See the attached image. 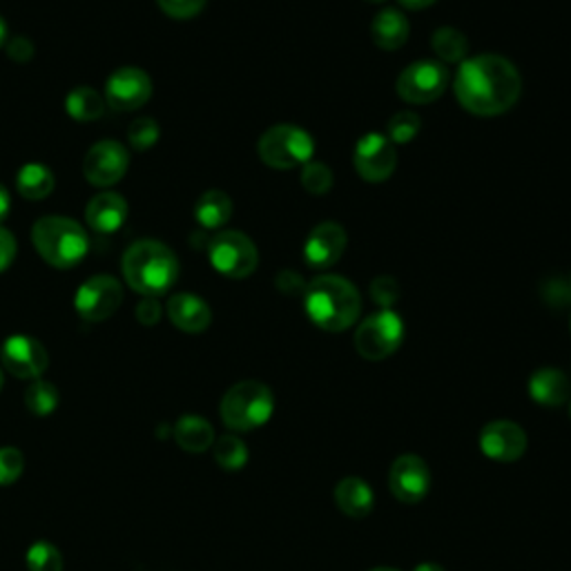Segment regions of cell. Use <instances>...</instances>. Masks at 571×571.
Returning a JSON list of instances; mask_svg holds the SVG:
<instances>
[{
	"instance_id": "cell-1",
	"label": "cell",
	"mask_w": 571,
	"mask_h": 571,
	"mask_svg": "<svg viewBox=\"0 0 571 571\" xmlns=\"http://www.w3.org/2000/svg\"><path fill=\"white\" fill-rule=\"evenodd\" d=\"M453 90L466 112L475 117H498L518 103L523 78L509 58L480 54L460 63Z\"/></svg>"
},
{
	"instance_id": "cell-2",
	"label": "cell",
	"mask_w": 571,
	"mask_h": 571,
	"mask_svg": "<svg viewBox=\"0 0 571 571\" xmlns=\"http://www.w3.org/2000/svg\"><path fill=\"white\" fill-rule=\"evenodd\" d=\"M304 308L317 329L342 333L358 321L362 312V297L349 279L340 275H321L306 284Z\"/></svg>"
},
{
	"instance_id": "cell-3",
	"label": "cell",
	"mask_w": 571,
	"mask_h": 571,
	"mask_svg": "<svg viewBox=\"0 0 571 571\" xmlns=\"http://www.w3.org/2000/svg\"><path fill=\"white\" fill-rule=\"evenodd\" d=\"M128 286L143 297L166 295L179 279V260L154 239H141L125 251L121 262Z\"/></svg>"
},
{
	"instance_id": "cell-4",
	"label": "cell",
	"mask_w": 571,
	"mask_h": 571,
	"mask_svg": "<svg viewBox=\"0 0 571 571\" xmlns=\"http://www.w3.org/2000/svg\"><path fill=\"white\" fill-rule=\"evenodd\" d=\"M36 253L54 268H74L86 260L90 239L84 226L67 217H43L32 228Z\"/></svg>"
},
{
	"instance_id": "cell-5",
	"label": "cell",
	"mask_w": 571,
	"mask_h": 571,
	"mask_svg": "<svg viewBox=\"0 0 571 571\" xmlns=\"http://www.w3.org/2000/svg\"><path fill=\"white\" fill-rule=\"evenodd\" d=\"M275 409L273 391L257 380L239 382L221 399V420L232 431H253L266 425Z\"/></svg>"
},
{
	"instance_id": "cell-6",
	"label": "cell",
	"mask_w": 571,
	"mask_h": 571,
	"mask_svg": "<svg viewBox=\"0 0 571 571\" xmlns=\"http://www.w3.org/2000/svg\"><path fill=\"white\" fill-rule=\"evenodd\" d=\"M260 158L273 171L304 168L312 158L315 141L297 125H275L266 130L257 143Z\"/></svg>"
},
{
	"instance_id": "cell-7",
	"label": "cell",
	"mask_w": 571,
	"mask_h": 571,
	"mask_svg": "<svg viewBox=\"0 0 571 571\" xmlns=\"http://www.w3.org/2000/svg\"><path fill=\"white\" fill-rule=\"evenodd\" d=\"M212 268L228 279H246L260 266V253L251 237L239 230H223L215 234L208 246Z\"/></svg>"
},
{
	"instance_id": "cell-8",
	"label": "cell",
	"mask_w": 571,
	"mask_h": 571,
	"mask_svg": "<svg viewBox=\"0 0 571 571\" xmlns=\"http://www.w3.org/2000/svg\"><path fill=\"white\" fill-rule=\"evenodd\" d=\"M404 342V321L391 310L382 308L369 315L355 331V349L369 362L391 358Z\"/></svg>"
},
{
	"instance_id": "cell-9",
	"label": "cell",
	"mask_w": 571,
	"mask_h": 571,
	"mask_svg": "<svg viewBox=\"0 0 571 571\" xmlns=\"http://www.w3.org/2000/svg\"><path fill=\"white\" fill-rule=\"evenodd\" d=\"M451 84V74L444 63L438 61H416L406 65L397 76V95L402 101L414 106H429L438 101Z\"/></svg>"
},
{
	"instance_id": "cell-10",
	"label": "cell",
	"mask_w": 571,
	"mask_h": 571,
	"mask_svg": "<svg viewBox=\"0 0 571 571\" xmlns=\"http://www.w3.org/2000/svg\"><path fill=\"white\" fill-rule=\"evenodd\" d=\"M123 301V286L110 275H95L80 284L74 297L76 312L86 321H103L112 317Z\"/></svg>"
},
{
	"instance_id": "cell-11",
	"label": "cell",
	"mask_w": 571,
	"mask_h": 571,
	"mask_svg": "<svg viewBox=\"0 0 571 571\" xmlns=\"http://www.w3.org/2000/svg\"><path fill=\"white\" fill-rule=\"evenodd\" d=\"M353 163L358 175L364 182L371 184L386 182L397 166L395 143L382 132H369L358 141Z\"/></svg>"
},
{
	"instance_id": "cell-12",
	"label": "cell",
	"mask_w": 571,
	"mask_h": 571,
	"mask_svg": "<svg viewBox=\"0 0 571 571\" xmlns=\"http://www.w3.org/2000/svg\"><path fill=\"white\" fill-rule=\"evenodd\" d=\"M388 486L399 503H422L431 488V471L420 455H399L391 464Z\"/></svg>"
},
{
	"instance_id": "cell-13",
	"label": "cell",
	"mask_w": 571,
	"mask_h": 571,
	"mask_svg": "<svg viewBox=\"0 0 571 571\" xmlns=\"http://www.w3.org/2000/svg\"><path fill=\"white\" fill-rule=\"evenodd\" d=\"M152 97V80L139 67L117 69L106 84V103L117 112H134Z\"/></svg>"
},
{
	"instance_id": "cell-14",
	"label": "cell",
	"mask_w": 571,
	"mask_h": 571,
	"mask_svg": "<svg viewBox=\"0 0 571 571\" xmlns=\"http://www.w3.org/2000/svg\"><path fill=\"white\" fill-rule=\"evenodd\" d=\"M130 166L128 150L117 141H101L90 147L84 161V175L92 186L110 188L119 184Z\"/></svg>"
},
{
	"instance_id": "cell-15",
	"label": "cell",
	"mask_w": 571,
	"mask_h": 571,
	"mask_svg": "<svg viewBox=\"0 0 571 571\" xmlns=\"http://www.w3.org/2000/svg\"><path fill=\"white\" fill-rule=\"evenodd\" d=\"M0 362L21 380H39L50 364L45 347L28 336H12L0 349Z\"/></svg>"
},
{
	"instance_id": "cell-16",
	"label": "cell",
	"mask_w": 571,
	"mask_h": 571,
	"mask_svg": "<svg viewBox=\"0 0 571 571\" xmlns=\"http://www.w3.org/2000/svg\"><path fill=\"white\" fill-rule=\"evenodd\" d=\"M347 230L338 221H323L312 228L304 243V260L310 268H331L347 251Z\"/></svg>"
},
{
	"instance_id": "cell-17",
	"label": "cell",
	"mask_w": 571,
	"mask_h": 571,
	"mask_svg": "<svg viewBox=\"0 0 571 571\" xmlns=\"http://www.w3.org/2000/svg\"><path fill=\"white\" fill-rule=\"evenodd\" d=\"M480 449L496 462H516L527 451V433L509 420L488 422L480 431Z\"/></svg>"
},
{
	"instance_id": "cell-18",
	"label": "cell",
	"mask_w": 571,
	"mask_h": 571,
	"mask_svg": "<svg viewBox=\"0 0 571 571\" xmlns=\"http://www.w3.org/2000/svg\"><path fill=\"white\" fill-rule=\"evenodd\" d=\"M168 317L184 333H204L212 321L210 306L193 293L173 295L168 301Z\"/></svg>"
},
{
	"instance_id": "cell-19",
	"label": "cell",
	"mask_w": 571,
	"mask_h": 571,
	"mask_svg": "<svg viewBox=\"0 0 571 571\" xmlns=\"http://www.w3.org/2000/svg\"><path fill=\"white\" fill-rule=\"evenodd\" d=\"M128 219V201L117 193H101L90 199L86 208L88 226L99 234H112L121 230Z\"/></svg>"
},
{
	"instance_id": "cell-20",
	"label": "cell",
	"mask_w": 571,
	"mask_h": 571,
	"mask_svg": "<svg viewBox=\"0 0 571 571\" xmlns=\"http://www.w3.org/2000/svg\"><path fill=\"white\" fill-rule=\"evenodd\" d=\"M336 503L344 516L362 520L373 512L375 496L362 477H344L336 486Z\"/></svg>"
},
{
	"instance_id": "cell-21",
	"label": "cell",
	"mask_w": 571,
	"mask_h": 571,
	"mask_svg": "<svg viewBox=\"0 0 571 571\" xmlns=\"http://www.w3.org/2000/svg\"><path fill=\"white\" fill-rule=\"evenodd\" d=\"M371 36L380 50L395 52L409 41V21L399 10H382L371 23Z\"/></svg>"
},
{
	"instance_id": "cell-22",
	"label": "cell",
	"mask_w": 571,
	"mask_h": 571,
	"mask_svg": "<svg viewBox=\"0 0 571 571\" xmlns=\"http://www.w3.org/2000/svg\"><path fill=\"white\" fill-rule=\"evenodd\" d=\"M529 393L538 404L556 409L569 399V380L558 369H540L529 377Z\"/></svg>"
},
{
	"instance_id": "cell-23",
	"label": "cell",
	"mask_w": 571,
	"mask_h": 571,
	"mask_svg": "<svg viewBox=\"0 0 571 571\" xmlns=\"http://www.w3.org/2000/svg\"><path fill=\"white\" fill-rule=\"evenodd\" d=\"M175 440L184 451L190 453H204L215 444V429L208 420L199 416H184L175 429Z\"/></svg>"
},
{
	"instance_id": "cell-24",
	"label": "cell",
	"mask_w": 571,
	"mask_h": 571,
	"mask_svg": "<svg viewBox=\"0 0 571 571\" xmlns=\"http://www.w3.org/2000/svg\"><path fill=\"white\" fill-rule=\"evenodd\" d=\"M54 186L56 177L47 166H43V163H25L17 175V188L30 201H41L50 197Z\"/></svg>"
},
{
	"instance_id": "cell-25",
	"label": "cell",
	"mask_w": 571,
	"mask_h": 571,
	"mask_svg": "<svg viewBox=\"0 0 571 571\" xmlns=\"http://www.w3.org/2000/svg\"><path fill=\"white\" fill-rule=\"evenodd\" d=\"M232 217V201L223 190H208L195 206V219L206 230L223 228Z\"/></svg>"
},
{
	"instance_id": "cell-26",
	"label": "cell",
	"mask_w": 571,
	"mask_h": 571,
	"mask_svg": "<svg viewBox=\"0 0 571 571\" xmlns=\"http://www.w3.org/2000/svg\"><path fill=\"white\" fill-rule=\"evenodd\" d=\"M106 99L92 88H76L65 99V110L74 121L90 123L99 121L106 112Z\"/></svg>"
},
{
	"instance_id": "cell-27",
	"label": "cell",
	"mask_w": 571,
	"mask_h": 571,
	"mask_svg": "<svg viewBox=\"0 0 571 571\" xmlns=\"http://www.w3.org/2000/svg\"><path fill=\"white\" fill-rule=\"evenodd\" d=\"M433 52L442 63H462L466 61L469 41L458 28H440L431 36Z\"/></svg>"
},
{
	"instance_id": "cell-28",
	"label": "cell",
	"mask_w": 571,
	"mask_h": 571,
	"mask_svg": "<svg viewBox=\"0 0 571 571\" xmlns=\"http://www.w3.org/2000/svg\"><path fill=\"white\" fill-rule=\"evenodd\" d=\"M215 460L226 471H239L249 462V449L237 436H221L215 444Z\"/></svg>"
},
{
	"instance_id": "cell-29",
	"label": "cell",
	"mask_w": 571,
	"mask_h": 571,
	"mask_svg": "<svg viewBox=\"0 0 571 571\" xmlns=\"http://www.w3.org/2000/svg\"><path fill=\"white\" fill-rule=\"evenodd\" d=\"M25 404L28 409L34 414V416H50L56 411L58 406V391L54 384L50 382H43V380H34L30 384V388L25 391Z\"/></svg>"
},
{
	"instance_id": "cell-30",
	"label": "cell",
	"mask_w": 571,
	"mask_h": 571,
	"mask_svg": "<svg viewBox=\"0 0 571 571\" xmlns=\"http://www.w3.org/2000/svg\"><path fill=\"white\" fill-rule=\"evenodd\" d=\"M422 121L416 112H397L386 123V136L393 143H409L418 136Z\"/></svg>"
},
{
	"instance_id": "cell-31",
	"label": "cell",
	"mask_w": 571,
	"mask_h": 571,
	"mask_svg": "<svg viewBox=\"0 0 571 571\" xmlns=\"http://www.w3.org/2000/svg\"><path fill=\"white\" fill-rule=\"evenodd\" d=\"M28 569L30 571H63V556L58 547L52 542H36L28 551Z\"/></svg>"
},
{
	"instance_id": "cell-32",
	"label": "cell",
	"mask_w": 571,
	"mask_h": 571,
	"mask_svg": "<svg viewBox=\"0 0 571 571\" xmlns=\"http://www.w3.org/2000/svg\"><path fill=\"white\" fill-rule=\"evenodd\" d=\"M301 186L310 195H326L333 188V173L319 161H308L301 168Z\"/></svg>"
},
{
	"instance_id": "cell-33",
	"label": "cell",
	"mask_w": 571,
	"mask_h": 571,
	"mask_svg": "<svg viewBox=\"0 0 571 571\" xmlns=\"http://www.w3.org/2000/svg\"><path fill=\"white\" fill-rule=\"evenodd\" d=\"M158 134H161L158 123L154 119H150V117H141V119H134L130 123L128 141H130V145L134 150L145 152V150H150L158 141Z\"/></svg>"
},
{
	"instance_id": "cell-34",
	"label": "cell",
	"mask_w": 571,
	"mask_h": 571,
	"mask_svg": "<svg viewBox=\"0 0 571 571\" xmlns=\"http://www.w3.org/2000/svg\"><path fill=\"white\" fill-rule=\"evenodd\" d=\"M23 466H25V458L19 449L14 447L0 449V484L3 486L14 484L21 477Z\"/></svg>"
},
{
	"instance_id": "cell-35",
	"label": "cell",
	"mask_w": 571,
	"mask_h": 571,
	"mask_svg": "<svg viewBox=\"0 0 571 571\" xmlns=\"http://www.w3.org/2000/svg\"><path fill=\"white\" fill-rule=\"evenodd\" d=\"M156 3L163 14L182 21L197 17L206 8V0H156Z\"/></svg>"
},
{
	"instance_id": "cell-36",
	"label": "cell",
	"mask_w": 571,
	"mask_h": 571,
	"mask_svg": "<svg viewBox=\"0 0 571 571\" xmlns=\"http://www.w3.org/2000/svg\"><path fill=\"white\" fill-rule=\"evenodd\" d=\"M371 297L382 308H391L399 299V284L391 275H380L371 284Z\"/></svg>"
},
{
	"instance_id": "cell-37",
	"label": "cell",
	"mask_w": 571,
	"mask_h": 571,
	"mask_svg": "<svg viewBox=\"0 0 571 571\" xmlns=\"http://www.w3.org/2000/svg\"><path fill=\"white\" fill-rule=\"evenodd\" d=\"M17 260V239L10 230L0 226V273H6Z\"/></svg>"
},
{
	"instance_id": "cell-38",
	"label": "cell",
	"mask_w": 571,
	"mask_h": 571,
	"mask_svg": "<svg viewBox=\"0 0 571 571\" xmlns=\"http://www.w3.org/2000/svg\"><path fill=\"white\" fill-rule=\"evenodd\" d=\"M163 315V308L156 297H143L136 306V319L145 326H154Z\"/></svg>"
},
{
	"instance_id": "cell-39",
	"label": "cell",
	"mask_w": 571,
	"mask_h": 571,
	"mask_svg": "<svg viewBox=\"0 0 571 571\" xmlns=\"http://www.w3.org/2000/svg\"><path fill=\"white\" fill-rule=\"evenodd\" d=\"M8 56L14 61V63H30L32 56H34V45L32 41L28 39H14L10 45H8Z\"/></svg>"
},
{
	"instance_id": "cell-40",
	"label": "cell",
	"mask_w": 571,
	"mask_h": 571,
	"mask_svg": "<svg viewBox=\"0 0 571 571\" xmlns=\"http://www.w3.org/2000/svg\"><path fill=\"white\" fill-rule=\"evenodd\" d=\"M10 208H12V197L8 193V188L0 184V223H3L10 215Z\"/></svg>"
},
{
	"instance_id": "cell-41",
	"label": "cell",
	"mask_w": 571,
	"mask_h": 571,
	"mask_svg": "<svg viewBox=\"0 0 571 571\" xmlns=\"http://www.w3.org/2000/svg\"><path fill=\"white\" fill-rule=\"evenodd\" d=\"M433 3H436V0H399V6H402V8L414 10V12H418V10H427V8H431Z\"/></svg>"
},
{
	"instance_id": "cell-42",
	"label": "cell",
	"mask_w": 571,
	"mask_h": 571,
	"mask_svg": "<svg viewBox=\"0 0 571 571\" xmlns=\"http://www.w3.org/2000/svg\"><path fill=\"white\" fill-rule=\"evenodd\" d=\"M414 571H444V567L438 564V562H422Z\"/></svg>"
},
{
	"instance_id": "cell-43",
	"label": "cell",
	"mask_w": 571,
	"mask_h": 571,
	"mask_svg": "<svg viewBox=\"0 0 571 571\" xmlns=\"http://www.w3.org/2000/svg\"><path fill=\"white\" fill-rule=\"evenodd\" d=\"M6 41H8V23L0 19V47L6 45Z\"/></svg>"
},
{
	"instance_id": "cell-44",
	"label": "cell",
	"mask_w": 571,
	"mask_h": 571,
	"mask_svg": "<svg viewBox=\"0 0 571 571\" xmlns=\"http://www.w3.org/2000/svg\"><path fill=\"white\" fill-rule=\"evenodd\" d=\"M371 571H397V569H393V567H375Z\"/></svg>"
},
{
	"instance_id": "cell-45",
	"label": "cell",
	"mask_w": 571,
	"mask_h": 571,
	"mask_svg": "<svg viewBox=\"0 0 571 571\" xmlns=\"http://www.w3.org/2000/svg\"><path fill=\"white\" fill-rule=\"evenodd\" d=\"M0 388H3V373H0Z\"/></svg>"
},
{
	"instance_id": "cell-46",
	"label": "cell",
	"mask_w": 571,
	"mask_h": 571,
	"mask_svg": "<svg viewBox=\"0 0 571 571\" xmlns=\"http://www.w3.org/2000/svg\"><path fill=\"white\" fill-rule=\"evenodd\" d=\"M369 3H382V0H369Z\"/></svg>"
},
{
	"instance_id": "cell-47",
	"label": "cell",
	"mask_w": 571,
	"mask_h": 571,
	"mask_svg": "<svg viewBox=\"0 0 571 571\" xmlns=\"http://www.w3.org/2000/svg\"><path fill=\"white\" fill-rule=\"evenodd\" d=\"M569 288H571V273H569Z\"/></svg>"
},
{
	"instance_id": "cell-48",
	"label": "cell",
	"mask_w": 571,
	"mask_h": 571,
	"mask_svg": "<svg viewBox=\"0 0 571 571\" xmlns=\"http://www.w3.org/2000/svg\"><path fill=\"white\" fill-rule=\"evenodd\" d=\"M569 416H571V404H569Z\"/></svg>"
}]
</instances>
